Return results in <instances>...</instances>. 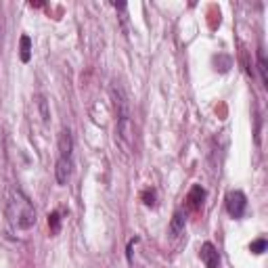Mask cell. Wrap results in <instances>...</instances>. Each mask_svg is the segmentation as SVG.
<instances>
[{
    "label": "cell",
    "instance_id": "ba28073f",
    "mask_svg": "<svg viewBox=\"0 0 268 268\" xmlns=\"http://www.w3.org/2000/svg\"><path fill=\"white\" fill-rule=\"evenodd\" d=\"M19 57H21L23 63H30V59H32V40H30V36H21V40H19Z\"/></svg>",
    "mask_w": 268,
    "mask_h": 268
},
{
    "label": "cell",
    "instance_id": "7c38bea8",
    "mask_svg": "<svg viewBox=\"0 0 268 268\" xmlns=\"http://www.w3.org/2000/svg\"><path fill=\"white\" fill-rule=\"evenodd\" d=\"M143 199H145V205H155V191H145Z\"/></svg>",
    "mask_w": 268,
    "mask_h": 268
},
{
    "label": "cell",
    "instance_id": "7a4b0ae2",
    "mask_svg": "<svg viewBox=\"0 0 268 268\" xmlns=\"http://www.w3.org/2000/svg\"><path fill=\"white\" fill-rule=\"evenodd\" d=\"M227 209L233 218H243L247 209V197L241 191H231L227 195Z\"/></svg>",
    "mask_w": 268,
    "mask_h": 268
},
{
    "label": "cell",
    "instance_id": "6da1fadb",
    "mask_svg": "<svg viewBox=\"0 0 268 268\" xmlns=\"http://www.w3.org/2000/svg\"><path fill=\"white\" fill-rule=\"evenodd\" d=\"M7 220L13 229L30 231L36 224V209L34 203L27 199L21 191H13L7 203Z\"/></svg>",
    "mask_w": 268,
    "mask_h": 268
},
{
    "label": "cell",
    "instance_id": "8992f818",
    "mask_svg": "<svg viewBox=\"0 0 268 268\" xmlns=\"http://www.w3.org/2000/svg\"><path fill=\"white\" fill-rule=\"evenodd\" d=\"M203 199H205V191L199 187V185H195L193 189H191V193H189V197H187V201H189V205L193 207V209H199L201 205H203Z\"/></svg>",
    "mask_w": 268,
    "mask_h": 268
},
{
    "label": "cell",
    "instance_id": "52a82bcc",
    "mask_svg": "<svg viewBox=\"0 0 268 268\" xmlns=\"http://www.w3.org/2000/svg\"><path fill=\"white\" fill-rule=\"evenodd\" d=\"M185 224H187V216L182 214V211H174V216H172V222H170V233L172 237H178L182 231H185Z\"/></svg>",
    "mask_w": 268,
    "mask_h": 268
},
{
    "label": "cell",
    "instance_id": "30bf717a",
    "mask_svg": "<svg viewBox=\"0 0 268 268\" xmlns=\"http://www.w3.org/2000/svg\"><path fill=\"white\" fill-rule=\"evenodd\" d=\"M48 227H50L52 235H57L61 231V216H59V211H52V214L48 216Z\"/></svg>",
    "mask_w": 268,
    "mask_h": 268
},
{
    "label": "cell",
    "instance_id": "3957f363",
    "mask_svg": "<svg viewBox=\"0 0 268 268\" xmlns=\"http://www.w3.org/2000/svg\"><path fill=\"white\" fill-rule=\"evenodd\" d=\"M199 256H201V262L205 264V268H218L220 256H218V249L211 245V243H203V245H201Z\"/></svg>",
    "mask_w": 268,
    "mask_h": 268
},
{
    "label": "cell",
    "instance_id": "277c9868",
    "mask_svg": "<svg viewBox=\"0 0 268 268\" xmlns=\"http://www.w3.org/2000/svg\"><path fill=\"white\" fill-rule=\"evenodd\" d=\"M55 176H57L59 185H67L69 176H72V159H69V157H59L57 166H55Z\"/></svg>",
    "mask_w": 268,
    "mask_h": 268
},
{
    "label": "cell",
    "instance_id": "9c48e42d",
    "mask_svg": "<svg viewBox=\"0 0 268 268\" xmlns=\"http://www.w3.org/2000/svg\"><path fill=\"white\" fill-rule=\"evenodd\" d=\"M258 72L262 76L264 86H268V65H266V57H264V50L258 48Z\"/></svg>",
    "mask_w": 268,
    "mask_h": 268
},
{
    "label": "cell",
    "instance_id": "8fae6325",
    "mask_svg": "<svg viewBox=\"0 0 268 268\" xmlns=\"http://www.w3.org/2000/svg\"><path fill=\"white\" fill-rule=\"evenodd\" d=\"M266 239H256V241H251V245H249V249L253 251V253H264L266 251Z\"/></svg>",
    "mask_w": 268,
    "mask_h": 268
},
{
    "label": "cell",
    "instance_id": "5b68a950",
    "mask_svg": "<svg viewBox=\"0 0 268 268\" xmlns=\"http://www.w3.org/2000/svg\"><path fill=\"white\" fill-rule=\"evenodd\" d=\"M72 151H74L72 132H69L67 128H63L61 134H59V157H69V159H72Z\"/></svg>",
    "mask_w": 268,
    "mask_h": 268
}]
</instances>
